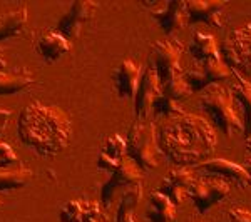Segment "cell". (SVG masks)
<instances>
[{"label": "cell", "mask_w": 251, "mask_h": 222, "mask_svg": "<svg viewBox=\"0 0 251 222\" xmlns=\"http://www.w3.org/2000/svg\"><path fill=\"white\" fill-rule=\"evenodd\" d=\"M233 82L229 86V90L234 97L236 106L243 109V134L248 139L251 137V82L246 80L238 72H233Z\"/></svg>", "instance_id": "e0dca14e"}, {"label": "cell", "mask_w": 251, "mask_h": 222, "mask_svg": "<svg viewBox=\"0 0 251 222\" xmlns=\"http://www.w3.org/2000/svg\"><path fill=\"white\" fill-rule=\"evenodd\" d=\"M194 182L193 171L189 167H174L168 172V176L161 180L159 191L164 194L171 202L176 205H181L184 202V199L188 197L189 189Z\"/></svg>", "instance_id": "5bb4252c"}, {"label": "cell", "mask_w": 251, "mask_h": 222, "mask_svg": "<svg viewBox=\"0 0 251 222\" xmlns=\"http://www.w3.org/2000/svg\"><path fill=\"white\" fill-rule=\"evenodd\" d=\"M39 52L40 55L44 57V60L49 64L55 62V60H59L62 55H66L71 52V42L64 37V35H60L57 30L55 32H46V34H42L39 37Z\"/></svg>", "instance_id": "ffe728a7"}, {"label": "cell", "mask_w": 251, "mask_h": 222, "mask_svg": "<svg viewBox=\"0 0 251 222\" xmlns=\"http://www.w3.org/2000/svg\"><path fill=\"white\" fill-rule=\"evenodd\" d=\"M144 171L137 165L131 157L126 155L124 159L119 160V164L111 172V177L102 184L100 189V207L109 209L114 202L116 196L123 189H129L136 184L143 182Z\"/></svg>", "instance_id": "8992f818"}, {"label": "cell", "mask_w": 251, "mask_h": 222, "mask_svg": "<svg viewBox=\"0 0 251 222\" xmlns=\"http://www.w3.org/2000/svg\"><path fill=\"white\" fill-rule=\"evenodd\" d=\"M32 171L25 167L0 169V191H17L32 180Z\"/></svg>", "instance_id": "484cf974"}, {"label": "cell", "mask_w": 251, "mask_h": 222, "mask_svg": "<svg viewBox=\"0 0 251 222\" xmlns=\"http://www.w3.org/2000/svg\"><path fill=\"white\" fill-rule=\"evenodd\" d=\"M229 192H231V185L226 180L218 177H198L189 189L188 197L193 200L196 211L204 216L209 209L225 200Z\"/></svg>", "instance_id": "ba28073f"}, {"label": "cell", "mask_w": 251, "mask_h": 222, "mask_svg": "<svg viewBox=\"0 0 251 222\" xmlns=\"http://www.w3.org/2000/svg\"><path fill=\"white\" fill-rule=\"evenodd\" d=\"M152 111H154L156 115H166V117H169V119L184 114V109L181 107V104L173 99H168L166 95H163V92H161L154 99V102H152Z\"/></svg>", "instance_id": "83f0119b"}, {"label": "cell", "mask_w": 251, "mask_h": 222, "mask_svg": "<svg viewBox=\"0 0 251 222\" xmlns=\"http://www.w3.org/2000/svg\"><path fill=\"white\" fill-rule=\"evenodd\" d=\"M161 89H163V84H161L159 75L156 74L154 67L148 66L143 70V74H141L139 86H137L134 95L136 120L149 119V114L152 111V102L161 94Z\"/></svg>", "instance_id": "7c38bea8"}, {"label": "cell", "mask_w": 251, "mask_h": 222, "mask_svg": "<svg viewBox=\"0 0 251 222\" xmlns=\"http://www.w3.org/2000/svg\"><path fill=\"white\" fill-rule=\"evenodd\" d=\"M146 219L149 222H174V219H176V205L159 191L151 192L148 197Z\"/></svg>", "instance_id": "7402d4cb"}, {"label": "cell", "mask_w": 251, "mask_h": 222, "mask_svg": "<svg viewBox=\"0 0 251 222\" xmlns=\"http://www.w3.org/2000/svg\"><path fill=\"white\" fill-rule=\"evenodd\" d=\"M141 74H143L141 67L136 66V62H132L131 59H124L114 68L112 82H114L116 94L119 99H134Z\"/></svg>", "instance_id": "2e32d148"}, {"label": "cell", "mask_w": 251, "mask_h": 222, "mask_svg": "<svg viewBox=\"0 0 251 222\" xmlns=\"http://www.w3.org/2000/svg\"><path fill=\"white\" fill-rule=\"evenodd\" d=\"M188 50L193 55V59H196L198 62H206V60H211V59H221L216 39L209 34H204V32H196L193 35Z\"/></svg>", "instance_id": "cb8c5ba5"}, {"label": "cell", "mask_w": 251, "mask_h": 222, "mask_svg": "<svg viewBox=\"0 0 251 222\" xmlns=\"http://www.w3.org/2000/svg\"><path fill=\"white\" fill-rule=\"evenodd\" d=\"M10 119V111H5V109H0V135L5 132L7 124H9Z\"/></svg>", "instance_id": "4dcf8cb0"}, {"label": "cell", "mask_w": 251, "mask_h": 222, "mask_svg": "<svg viewBox=\"0 0 251 222\" xmlns=\"http://www.w3.org/2000/svg\"><path fill=\"white\" fill-rule=\"evenodd\" d=\"M27 23V5L19 3L15 9L0 12V42L22 34Z\"/></svg>", "instance_id": "44dd1931"}, {"label": "cell", "mask_w": 251, "mask_h": 222, "mask_svg": "<svg viewBox=\"0 0 251 222\" xmlns=\"http://www.w3.org/2000/svg\"><path fill=\"white\" fill-rule=\"evenodd\" d=\"M221 60L233 72L251 75V23L238 27L226 35L220 47Z\"/></svg>", "instance_id": "5b68a950"}, {"label": "cell", "mask_w": 251, "mask_h": 222, "mask_svg": "<svg viewBox=\"0 0 251 222\" xmlns=\"http://www.w3.org/2000/svg\"><path fill=\"white\" fill-rule=\"evenodd\" d=\"M127 157H131L143 171H152L159 164V149L156 124L152 120H136L127 134Z\"/></svg>", "instance_id": "277c9868"}, {"label": "cell", "mask_w": 251, "mask_h": 222, "mask_svg": "<svg viewBox=\"0 0 251 222\" xmlns=\"http://www.w3.org/2000/svg\"><path fill=\"white\" fill-rule=\"evenodd\" d=\"M226 222H251V212L243 207H231L228 211Z\"/></svg>", "instance_id": "f546056e"}, {"label": "cell", "mask_w": 251, "mask_h": 222, "mask_svg": "<svg viewBox=\"0 0 251 222\" xmlns=\"http://www.w3.org/2000/svg\"><path fill=\"white\" fill-rule=\"evenodd\" d=\"M89 222H99V221H97V219H92V221H89Z\"/></svg>", "instance_id": "e575fe53"}, {"label": "cell", "mask_w": 251, "mask_h": 222, "mask_svg": "<svg viewBox=\"0 0 251 222\" xmlns=\"http://www.w3.org/2000/svg\"><path fill=\"white\" fill-rule=\"evenodd\" d=\"M143 194H144L143 182L126 189L119 200L116 222H136V209L139 207L141 200H143Z\"/></svg>", "instance_id": "603a6c76"}, {"label": "cell", "mask_w": 251, "mask_h": 222, "mask_svg": "<svg viewBox=\"0 0 251 222\" xmlns=\"http://www.w3.org/2000/svg\"><path fill=\"white\" fill-rule=\"evenodd\" d=\"M100 205L96 200L89 199H72L67 200L59 209V221L60 222H89L96 219L99 214Z\"/></svg>", "instance_id": "d6986e66"}, {"label": "cell", "mask_w": 251, "mask_h": 222, "mask_svg": "<svg viewBox=\"0 0 251 222\" xmlns=\"http://www.w3.org/2000/svg\"><path fill=\"white\" fill-rule=\"evenodd\" d=\"M143 7H146L149 14L157 20L164 34H174L188 25V10L183 0H168V2L152 0V2H143Z\"/></svg>", "instance_id": "9c48e42d"}, {"label": "cell", "mask_w": 251, "mask_h": 222, "mask_svg": "<svg viewBox=\"0 0 251 222\" xmlns=\"http://www.w3.org/2000/svg\"><path fill=\"white\" fill-rule=\"evenodd\" d=\"M181 54H183V44L177 39H164L151 44V66L159 75L161 84L169 82L173 77L184 72L179 66Z\"/></svg>", "instance_id": "52a82bcc"}, {"label": "cell", "mask_w": 251, "mask_h": 222, "mask_svg": "<svg viewBox=\"0 0 251 222\" xmlns=\"http://www.w3.org/2000/svg\"><path fill=\"white\" fill-rule=\"evenodd\" d=\"M200 177H218L226 182H234L241 189L251 187V177L246 169L240 164H234L228 159H206L203 162L191 167Z\"/></svg>", "instance_id": "30bf717a"}, {"label": "cell", "mask_w": 251, "mask_h": 222, "mask_svg": "<svg viewBox=\"0 0 251 222\" xmlns=\"http://www.w3.org/2000/svg\"><path fill=\"white\" fill-rule=\"evenodd\" d=\"M97 12V3L91 0H75L71 3L67 14L59 20L57 32L64 35L69 42L79 39L82 25L89 20L94 19V14Z\"/></svg>", "instance_id": "4fadbf2b"}, {"label": "cell", "mask_w": 251, "mask_h": 222, "mask_svg": "<svg viewBox=\"0 0 251 222\" xmlns=\"http://www.w3.org/2000/svg\"><path fill=\"white\" fill-rule=\"evenodd\" d=\"M161 92H163V95H166L168 99H173V100H176V102H179V100H183V99H188V97L193 94L191 87L186 82L183 74L176 75V77H173L169 82L163 84Z\"/></svg>", "instance_id": "4316f807"}, {"label": "cell", "mask_w": 251, "mask_h": 222, "mask_svg": "<svg viewBox=\"0 0 251 222\" xmlns=\"http://www.w3.org/2000/svg\"><path fill=\"white\" fill-rule=\"evenodd\" d=\"M243 167L246 169V172H248V174H250V177H251V159H248V160H246V162L243 164Z\"/></svg>", "instance_id": "d6a6232c"}, {"label": "cell", "mask_w": 251, "mask_h": 222, "mask_svg": "<svg viewBox=\"0 0 251 222\" xmlns=\"http://www.w3.org/2000/svg\"><path fill=\"white\" fill-rule=\"evenodd\" d=\"M183 75L193 92H201L214 84H220L221 80L231 77V68L221 59H211L206 62H200L196 68H189L183 72Z\"/></svg>", "instance_id": "8fae6325"}, {"label": "cell", "mask_w": 251, "mask_h": 222, "mask_svg": "<svg viewBox=\"0 0 251 222\" xmlns=\"http://www.w3.org/2000/svg\"><path fill=\"white\" fill-rule=\"evenodd\" d=\"M0 207H2V200H0Z\"/></svg>", "instance_id": "d590c367"}, {"label": "cell", "mask_w": 251, "mask_h": 222, "mask_svg": "<svg viewBox=\"0 0 251 222\" xmlns=\"http://www.w3.org/2000/svg\"><path fill=\"white\" fill-rule=\"evenodd\" d=\"M200 106L226 137H231L236 131H243V119H240L234 111L236 102L228 86L214 84L203 90Z\"/></svg>", "instance_id": "3957f363"}, {"label": "cell", "mask_w": 251, "mask_h": 222, "mask_svg": "<svg viewBox=\"0 0 251 222\" xmlns=\"http://www.w3.org/2000/svg\"><path fill=\"white\" fill-rule=\"evenodd\" d=\"M228 7V2H216V0H193L186 2L188 10V23L204 22L214 29H221L225 22V9Z\"/></svg>", "instance_id": "9a60e30c"}, {"label": "cell", "mask_w": 251, "mask_h": 222, "mask_svg": "<svg viewBox=\"0 0 251 222\" xmlns=\"http://www.w3.org/2000/svg\"><path fill=\"white\" fill-rule=\"evenodd\" d=\"M161 152L176 164V167H193L203 162L213 154L216 147V134L211 124L203 117L184 112L183 115L171 117L161 127L159 134Z\"/></svg>", "instance_id": "6da1fadb"}, {"label": "cell", "mask_w": 251, "mask_h": 222, "mask_svg": "<svg viewBox=\"0 0 251 222\" xmlns=\"http://www.w3.org/2000/svg\"><path fill=\"white\" fill-rule=\"evenodd\" d=\"M5 66H7V62H5V55H3V48L0 47V70Z\"/></svg>", "instance_id": "1f68e13d"}, {"label": "cell", "mask_w": 251, "mask_h": 222, "mask_svg": "<svg viewBox=\"0 0 251 222\" xmlns=\"http://www.w3.org/2000/svg\"><path fill=\"white\" fill-rule=\"evenodd\" d=\"M34 77L30 72L22 70V72H9L0 70V95H14L19 94L20 90H25L30 86H34Z\"/></svg>", "instance_id": "d4e9b609"}, {"label": "cell", "mask_w": 251, "mask_h": 222, "mask_svg": "<svg viewBox=\"0 0 251 222\" xmlns=\"http://www.w3.org/2000/svg\"><path fill=\"white\" fill-rule=\"evenodd\" d=\"M126 155H127V140L119 134H112L104 140L99 157H97V167L100 171L112 172L119 160L124 159Z\"/></svg>", "instance_id": "ac0fdd59"}, {"label": "cell", "mask_w": 251, "mask_h": 222, "mask_svg": "<svg viewBox=\"0 0 251 222\" xmlns=\"http://www.w3.org/2000/svg\"><path fill=\"white\" fill-rule=\"evenodd\" d=\"M245 145H246V151H248L250 154H251V137H248V139H246Z\"/></svg>", "instance_id": "836d02e7"}, {"label": "cell", "mask_w": 251, "mask_h": 222, "mask_svg": "<svg viewBox=\"0 0 251 222\" xmlns=\"http://www.w3.org/2000/svg\"><path fill=\"white\" fill-rule=\"evenodd\" d=\"M17 134L20 142L39 155L52 157L67 147L72 124L66 112L60 109L30 102L19 114Z\"/></svg>", "instance_id": "7a4b0ae2"}, {"label": "cell", "mask_w": 251, "mask_h": 222, "mask_svg": "<svg viewBox=\"0 0 251 222\" xmlns=\"http://www.w3.org/2000/svg\"><path fill=\"white\" fill-rule=\"evenodd\" d=\"M196 222H203V221H196Z\"/></svg>", "instance_id": "8d00e7d4"}, {"label": "cell", "mask_w": 251, "mask_h": 222, "mask_svg": "<svg viewBox=\"0 0 251 222\" xmlns=\"http://www.w3.org/2000/svg\"><path fill=\"white\" fill-rule=\"evenodd\" d=\"M17 162H19V159H17V154L14 152V149H12L9 144L0 142V169H7Z\"/></svg>", "instance_id": "f1b7e54d"}]
</instances>
